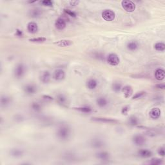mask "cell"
<instances>
[{
	"mask_svg": "<svg viewBox=\"0 0 165 165\" xmlns=\"http://www.w3.org/2000/svg\"><path fill=\"white\" fill-rule=\"evenodd\" d=\"M74 109L77 110L80 112H81V113H85V114H90L92 112V108L89 106L77 107V108H74Z\"/></svg>",
	"mask_w": 165,
	"mask_h": 165,
	"instance_id": "83f0119b",
	"label": "cell"
},
{
	"mask_svg": "<svg viewBox=\"0 0 165 165\" xmlns=\"http://www.w3.org/2000/svg\"><path fill=\"white\" fill-rule=\"evenodd\" d=\"M96 104L100 108H105L108 104V101L106 97H99L96 99Z\"/></svg>",
	"mask_w": 165,
	"mask_h": 165,
	"instance_id": "7402d4cb",
	"label": "cell"
},
{
	"mask_svg": "<svg viewBox=\"0 0 165 165\" xmlns=\"http://www.w3.org/2000/svg\"><path fill=\"white\" fill-rule=\"evenodd\" d=\"M31 108L35 112H40L42 110V105L38 102H33L31 104Z\"/></svg>",
	"mask_w": 165,
	"mask_h": 165,
	"instance_id": "f546056e",
	"label": "cell"
},
{
	"mask_svg": "<svg viewBox=\"0 0 165 165\" xmlns=\"http://www.w3.org/2000/svg\"><path fill=\"white\" fill-rule=\"evenodd\" d=\"M146 94V92L145 91H140V92H137L134 96L132 97V99H138L140 98L143 97V96H145Z\"/></svg>",
	"mask_w": 165,
	"mask_h": 165,
	"instance_id": "836d02e7",
	"label": "cell"
},
{
	"mask_svg": "<svg viewBox=\"0 0 165 165\" xmlns=\"http://www.w3.org/2000/svg\"><path fill=\"white\" fill-rule=\"evenodd\" d=\"M130 110V107L129 106H125L124 107H122L121 109V114L122 115H126L128 114V111Z\"/></svg>",
	"mask_w": 165,
	"mask_h": 165,
	"instance_id": "8d00e7d4",
	"label": "cell"
},
{
	"mask_svg": "<svg viewBox=\"0 0 165 165\" xmlns=\"http://www.w3.org/2000/svg\"><path fill=\"white\" fill-rule=\"evenodd\" d=\"M107 62L111 66H117L120 63V59L116 54L111 53L108 55Z\"/></svg>",
	"mask_w": 165,
	"mask_h": 165,
	"instance_id": "5b68a950",
	"label": "cell"
},
{
	"mask_svg": "<svg viewBox=\"0 0 165 165\" xmlns=\"http://www.w3.org/2000/svg\"><path fill=\"white\" fill-rule=\"evenodd\" d=\"M71 135V130L68 125H61L58 127L56 132L57 138L62 141L68 140Z\"/></svg>",
	"mask_w": 165,
	"mask_h": 165,
	"instance_id": "6da1fadb",
	"label": "cell"
},
{
	"mask_svg": "<svg viewBox=\"0 0 165 165\" xmlns=\"http://www.w3.org/2000/svg\"><path fill=\"white\" fill-rule=\"evenodd\" d=\"M43 11L42 10L39 8H34L29 10V15L30 17H32V18H38L41 16Z\"/></svg>",
	"mask_w": 165,
	"mask_h": 165,
	"instance_id": "5bb4252c",
	"label": "cell"
},
{
	"mask_svg": "<svg viewBox=\"0 0 165 165\" xmlns=\"http://www.w3.org/2000/svg\"><path fill=\"white\" fill-rule=\"evenodd\" d=\"M40 3L45 6H53L54 2L50 1V0H43V1H41Z\"/></svg>",
	"mask_w": 165,
	"mask_h": 165,
	"instance_id": "e575fe53",
	"label": "cell"
},
{
	"mask_svg": "<svg viewBox=\"0 0 165 165\" xmlns=\"http://www.w3.org/2000/svg\"><path fill=\"white\" fill-rule=\"evenodd\" d=\"M157 152H158V154H159V156L164 157L165 156V151H164V147H161V148L159 150H158Z\"/></svg>",
	"mask_w": 165,
	"mask_h": 165,
	"instance_id": "74e56055",
	"label": "cell"
},
{
	"mask_svg": "<svg viewBox=\"0 0 165 165\" xmlns=\"http://www.w3.org/2000/svg\"><path fill=\"white\" fill-rule=\"evenodd\" d=\"M132 142L135 146H142L146 144V139L145 138V136L140 134H137L133 136Z\"/></svg>",
	"mask_w": 165,
	"mask_h": 165,
	"instance_id": "277c9868",
	"label": "cell"
},
{
	"mask_svg": "<svg viewBox=\"0 0 165 165\" xmlns=\"http://www.w3.org/2000/svg\"><path fill=\"white\" fill-rule=\"evenodd\" d=\"M98 85V82L95 79H90L86 83V86L89 90L96 89Z\"/></svg>",
	"mask_w": 165,
	"mask_h": 165,
	"instance_id": "d4e9b609",
	"label": "cell"
},
{
	"mask_svg": "<svg viewBox=\"0 0 165 165\" xmlns=\"http://www.w3.org/2000/svg\"><path fill=\"white\" fill-rule=\"evenodd\" d=\"M56 101L59 104L61 105V106H65L68 102L67 97L65 96V95L63 94H58L57 97H56Z\"/></svg>",
	"mask_w": 165,
	"mask_h": 165,
	"instance_id": "44dd1931",
	"label": "cell"
},
{
	"mask_svg": "<svg viewBox=\"0 0 165 165\" xmlns=\"http://www.w3.org/2000/svg\"><path fill=\"white\" fill-rule=\"evenodd\" d=\"M102 17L107 22H112L115 17V12L110 9H106L102 12Z\"/></svg>",
	"mask_w": 165,
	"mask_h": 165,
	"instance_id": "8992f818",
	"label": "cell"
},
{
	"mask_svg": "<svg viewBox=\"0 0 165 165\" xmlns=\"http://www.w3.org/2000/svg\"><path fill=\"white\" fill-rule=\"evenodd\" d=\"M40 79L41 81L44 84L48 83L49 81H50V80L51 79V74L50 72L48 71H45L42 72L40 74Z\"/></svg>",
	"mask_w": 165,
	"mask_h": 165,
	"instance_id": "7c38bea8",
	"label": "cell"
},
{
	"mask_svg": "<svg viewBox=\"0 0 165 165\" xmlns=\"http://www.w3.org/2000/svg\"><path fill=\"white\" fill-rule=\"evenodd\" d=\"M90 145L94 148L96 149H99L103 148L105 145V143L102 139L99 138H95L91 140Z\"/></svg>",
	"mask_w": 165,
	"mask_h": 165,
	"instance_id": "52a82bcc",
	"label": "cell"
},
{
	"mask_svg": "<svg viewBox=\"0 0 165 165\" xmlns=\"http://www.w3.org/2000/svg\"><path fill=\"white\" fill-rule=\"evenodd\" d=\"M29 41L32 43H43V42L47 41V38L44 37H34L29 39Z\"/></svg>",
	"mask_w": 165,
	"mask_h": 165,
	"instance_id": "d6a6232c",
	"label": "cell"
},
{
	"mask_svg": "<svg viewBox=\"0 0 165 165\" xmlns=\"http://www.w3.org/2000/svg\"><path fill=\"white\" fill-rule=\"evenodd\" d=\"M27 72L26 66L23 63H18L14 70V75L16 79H22Z\"/></svg>",
	"mask_w": 165,
	"mask_h": 165,
	"instance_id": "7a4b0ae2",
	"label": "cell"
},
{
	"mask_svg": "<svg viewBox=\"0 0 165 165\" xmlns=\"http://www.w3.org/2000/svg\"><path fill=\"white\" fill-rule=\"evenodd\" d=\"M10 156L16 157V158H19L22 157L23 155V151L19 148H14L10 150Z\"/></svg>",
	"mask_w": 165,
	"mask_h": 165,
	"instance_id": "484cf974",
	"label": "cell"
},
{
	"mask_svg": "<svg viewBox=\"0 0 165 165\" xmlns=\"http://www.w3.org/2000/svg\"><path fill=\"white\" fill-rule=\"evenodd\" d=\"M154 48L157 51L163 52L165 50V44L163 42H157V43L154 45Z\"/></svg>",
	"mask_w": 165,
	"mask_h": 165,
	"instance_id": "4dcf8cb0",
	"label": "cell"
},
{
	"mask_svg": "<svg viewBox=\"0 0 165 165\" xmlns=\"http://www.w3.org/2000/svg\"><path fill=\"white\" fill-rule=\"evenodd\" d=\"M92 120L96 122H103V123H108V124H115L118 122L117 120H115L114 119L107 118V117H92Z\"/></svg>",
	"mask_w": 165,
	"mask_h": 165,
	"instance_id": "9c48e42d",
	"label": "cell"
},
{
	"mask_svg": "<svg viewBox=\"0 0 165 165\" xmlns=\"http://www.w3.org/2000/svg\"><path fill=\"white\" fill-rule=\"evenodd\" d=\"M54 44L59 47H66L73 45V42L72 41L69 40H62L58 41L57 42H55Z\"/></svg>",
	"mask_w": 165,
	"mask_h": 165,
	"instance_id": "603a6c76",
	"label": "cell"
},
{
	"mask_svg": "<svg viewBox=\"0 0 165 165\" xmlns=\"http://www.w3.org/2000/svg\"><path fill=\"white\" fill-rule=\"evenodd\" d=\"M138 155L142 158H149L152 156L153 153L148 149H140L138 152Z\"/></svg>",
	"mask_w": 165,
	"mask_h": 165,
	"instance_id": "2e32d148",
	"label": "cell"
},
{
	"mask_svg": "<svg viewBox=\"0 0 165 165\" xmlns=\"http://www.w3.org/2000/svg\"><path fill=\"white\" fill-rule=\"evenodd\" d=\"M55 27L58 30H64L66 27V21L63 18H58L55 22Z\"/></svg>",
	"mask_w": 165,
	"mask_h": 165,
	"instance_id": "e0dca14e",
	"label": "cell"
},
{
	"mask_svg": "<svg viewBox=\"0 0 165 165\" xmlns=\"http://www.w3.org/2000/svg\"><path fill=\"white\" fill-rule=\"evenodd\" d=\"M27 30L30 34H36L38 30L37 24L35 22H31L27 24Z\"/></svg>",
	"mask_w": 165,
	"mask_h": 165,
	"instance_id": "ac0fdd59",
	"label": "cell"
},
{
	"mask_svg": "<svg viewBox=\"0 0 165 165\" xmlns=\"http://www.w3.org/2000/svg\"><path fill=\"white\" fill-rule=\"evenodd\" d=\"M122 88V84L120 82H118V81L114 82L112 85V90H113L114 92H116V93H118V92H120V91H121Z\"/></svg>",
	"mask_w": 165,
	"mask_h": 165,
	"instance_id": "f1b7e54d",
	"label": "cell"
},
{
	"mask_svg": "<svg viewBox=\"0 0 165 165\" xmlns=\"http://www.w3.org/2000/svg\"><path fill=\"white\" fill-rule=\"evenodd\" d=\"M122 92L123 93L124 96L126 98H128L132 96L133 94V89L131 86L130 85H126L122 86Z\"/></svg>",
	"mask_w": 165,
	"mask_h": 165,
	"instance_id": "d6986e66",
	"label": "cell"
},
{
	"mask_svg": "<svg viewBox=\"0 0 165 165\" xmlns=\"http://www.w3.org/2000/svg\"><path fill=\"white\" fill-rule=\"evenodd\" d=\"M24 92L27 95H33L35 94L37 91V86L33 84H28L23 88Z\"/></svg>",
	"mask_w": 165,
	"mask_h": 165,
	"instance_id": "30bf717a",
	"label": "cell"
},
{
	"mask_svg": "<svg viewBox=\"0 0 165 165\" xmlns=\"http://www.w3.org/2000/svg\"><path fill=\"white\" fill-rule=\"evenodd\" d=\"M121 6L122 9L128 12H133L136 8L135 3L132 1H130V0H124V1H122Z\"/></svg>",
	"mask_w": 165,
	"mask_h": 165,
	"instance_id": "3957f363",
	"label": "cell"
},
{
	"mask_svg": "<svg viewBox=\"0 0 165 165\" xmlns=\"http://www.w3.org/2000/svg\"><path fill=\"white\" fill-rule=\"evenodd\" d=\"M52 77L57 81H61L65 78V72L62 69H57L54 72Z\"/></svg>",
	"mask_w": 165,
	"mask_h": 165,
	"instance_id": "ba28073f",
	"label": "cell"
},
{
	"mask_svg": "<svg viewBox=\"0 0 165 165\" xmlns=\"http://www.w3.org/2000/svg\"><path fill=\"white\" fill-rule=\"evenodd\" d=\"M0 103H1V107L6 108L11 103V98L6 95H3L0 99Z\"/></svg>",
	"mask_w": 165,
	"mask_h": 165,
	"instance_id": "9a60e30c",
	"label": "cell"
},
{
	"mask_svg": "<svg viewBox=\"0 0 165 165\" xmlns=\"http://www.w3.org/2000/svg\"><path fill=\"white\" fill-rule=\"evenodd\" d=\"M43 99L45 101L49 102V101H52V100H53L54 98L51 97V96H48V95H44V96H43Z\"/></svg>",
	"mask_w": 165,
	"mask_h": 165,
	"instance_id": "f35d334b",
	"label": "cell"
},
{
	"mask_svg": "<svg viewBox=\"0 0 165 165\" xmlns=\"http://www.w3.org/2000/svg\"><path fill=\"white\" fill-rule=\"evenodd\" d=\"M163 163V159H159V158H152V159L150 160V161H149V164L152 165H161Z\"/></svg>",
	"mask_w": 165,
	"mask_h": 165,
	"instance_id": "1f68e13d",
	"label": "cell"
},
{
	"mask_svg": "<svg viewBox=\"0 0 165 165\" xmlns=\"http://www.w3.org/2000/svg\"><path fill=\"white\" fill-rule=\"evenodd\" d=\"M64 12L66 14V15H68L72 17H76L77 16L76 13L75 12L72 11V10H69V9H64Z\"/></svg>",
	"mask_w": 165,
	"mask_h": 165,
	"instance_id": "d590c367",
	"label": "cell"
},
{
	"mask_svg": "<svg viewBox=\"0 0 165 165\" xmlns=\"http://www.w3.org/2000/svg\"><path fill=\"white\" fill-rule=\"evenodd\" d=\"M128 123L129 125L132 126H135L139 124V120L138 117H137L135 115H131V116L128 118Z\"/></svg>",
	"mask_w": 165,
	"mask_h": 165,
	"instance_id": "4316f807",
	"label": "cell"
},
{
	"mask_svg": "<svg viewBox=\"0 0 165 165\" xmlns=\"http://www.w3.org/2000/svg\"><path fill=\"white\" fill-rule=\"evenodd\" d=\"M155 78L158 81H163L165 78V71L163 68H157L154 73Z\"/></svg>",
	"mask_w": 165,
	"mask_h": 165,
	"instance_id": "ffe728a7",
	"label": "cell"
},
{
	"mask_svg": "<svg viewBox=\"0 0 165 165\" xmlns=\"http://www.w3.org/2000/svg\"><path fill=\"white\" fill-rule=\"evenodd\" d=\"M155 87L156 88V89H165V85L164 84H157V85H156L155 86Z\"/></svg>",
	"mask_w": 165,
	"mask_h": 165,
	"instance_id": "60d3db41",
	"label": "cell"
},
{
	"mask_svg": "<svg viewBox=\"0 0 165 165\" xmlns=\"http://www.w3.org/2000/svg\"><path fill=\"white\" fill-rule=\"evenodd\" d=\"M16 36L18 37H22L23 36V32L19 29H17L16 31Z\"/></svg>",
	"mask_w": 165,
	"mask_h": 165,
	"instance_id": "ab89813d",
	"label": "cell"
},
{
	"mask_svg": "<svg viewBox=\"0 0 165 165\" xmlns=\"http://www.w3.org/2000/svg\"><path fill=\"white\" fill-rule=\"evenodd\" d=\"M139 47V43L136 41H129L127 45H126L127 49L130 51H135L136 50H138Z\"/></svg>",
	"mask_w": 165,
	"mask_h": 165,
	"instance_id": "cb8c5ba5",
	"label": "cell"
},
{
	"mask_svg": "<svg viewBox=\"0 0 165 165\" xmlns=\"http://www.w3.org/2000/svg\"><path fill=\"white\" fill-rule=\"evenodd\" d=\"M161 111L160 108L157 107L152 108L149 112L150 117L152 119H153V120H156V119H159L161 117Z\"/></svg>",
	"mask_w": 165,
	"mask_h": 165,
	"instance_id": "8fae6325",
	"label": "cell"
},
{
	"mask_svg": "<svg viewBox=\"0 0 165 165\" xmlns=\"http://www.w3.org/2000/svg\"><path fill=\"white\" fill-rule=\"evenodd\" d=\"M96 156L98 159L102 161H108L110 159V153L107 152H104V151H101V152L97 153Z\"/></svg>",
	"mask_w": 165,
	"mask_h": 165,
	"instance_id": "4fadbf2b",
	"label": "cell"
},
{
	"mask_svg": "<svg viewBox=\"0 0 165 165\" xmlns=\"http://www.w3.org/2000/svg\"><path fill=\"white\" fill-rule=\"evenodd\" d=\"M69 3L71 6H75L76 5H78V4L79 3V1H71L69 2Z\"/></svg>",
	"mask_w": 165,
	"mask_h": 165,
	"instance_id": "b9f144b4",
	"label": "cell"
}]
</instances>
